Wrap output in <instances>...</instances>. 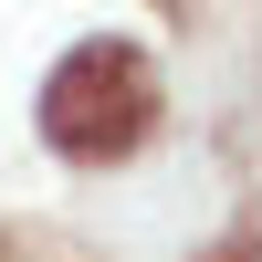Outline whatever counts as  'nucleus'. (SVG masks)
<instances>
[{"label": "nucleus", "mask_w": 262, "mask_h": 262, "mask_svg": "<svg viewBox=\"0 0 262 262\" xmlns=\"http://www.w3.org/2000/svg\"><path fill=\"white\" fill-rule=\"evenodd\" d=\"M32 116H42V137H53L63 158L95 168V158H137V147L158 137L168 84H158V63H147V42L105 32V42H74V53L42 74Z\"/></svg>", "instance_id": "1"}, {"label": "nucleus", "mask_w": 262, "mask_h": 262, "mask_svg": "<svg viewBox=\"0 0 262 262\" xmlns=\"http://www.w3.org/2000/svg\"><path fill=\"white\" fill-rule=\"evenodd\" d=\"M221 262H262V242H231V252H221Z\"/></svg>", "instance_id": "2"}]
</instances>
